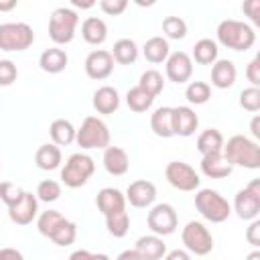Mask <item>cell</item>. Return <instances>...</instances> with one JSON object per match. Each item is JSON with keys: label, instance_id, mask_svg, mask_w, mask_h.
<instances>
[{"label": "cell", "instance_id": "obj_33", "mask_svg": "<svg viewBox=\"0 0 260 260\" xmlns=\"http://www.w3.org/2000/svg\"><path fill=\"white\" fill-rule=\"evenodd\" d=\"M63 221H65V215H63L61 211H57V209H47V211H43V213L39 215L37 228H39V232H41L45 238L51 240V236L61 228Z\"/></svg>", "mask_w": 260, "mask_h": 260}, {"label": "cell", "instance_id": "obj_36", "mask_svg": "<svg viewBox=\"0 0 260 260\" xmlns=\"http://www.w3.org/2000/svg\"><path fill=\"white\" fill-rule=\"evenodd\" d=\"M185 98L189 100V104H195V106L207 104L211 98V87L205 81H191L185 89Z\"/></svg>", "mask_w": 260, "mask_h": 260}, {"label": "cell", "instance_id": "obj_40", "mask_svg": "<svg viewBox=\"0 0 260 260\" xmlns=\"http://www.w3.org/2000/svg\"><path fill=\"white\" fill-rule=\"evenodd\" d=\"M22 195H24V189H22L20 185L10 183V181H2V183H0V201H2L6 207H10V205H14L16 201H20Z\"/></svg>", "mask_w": 260, "mask_h": 260}, {"label": "cell", "instance_id": "obj_39", "mask_svg": "<svg viewBox=\"0 0 260 260\" xmlns=\"http://www.w3.org/2000/svg\"><path fill=\"white\" fill-rule=\"evenodd\" d=\"M75 238H77V225H75L73 221H69V219H65V221L61 223V228L51 236V240H53L57 246H69V244L75 242Z\"/></svg>", "mask_w": 260, "mask_h": 260}, {"label": "cell", "instance_id": "obj_37", "mask_svg": "<svg viewBox=\"0 0 260 260\" xmlns=\"http://www.w3.org/2000/svg\"><path fill=\"white\" fill-rule=\"evenodd\" d=\"M162 32L167 39L181 41L187 37V22L181 16H165L162 20Z\"/></svg>", "mask_w": 260, "mask_h": 260}, {"label": "cell", "instance_id": "obj_19", "mask_svg": "<svg viewBox=\"0 0 260 260\" xmlns=\"http://www.w3.org/2000/svg\"><path fill=\"white\" fill-rule=\"evenodd\" d=\"M236 77H238V71H236L234 61H230V59H217L211 65V85H215L217 89L232 87L236 83Z\"/></svg>", "mask_w": 260, "mask_h": 260}, {"label": "cell", "instance_id": "obj_54", "mask_svg": "<svg viewBox=\"0 0 260 260\" xmlns=\"http://www.w3.org/2000/svg\"><path fill=\"white\" fill-rule=\"evenodd\" d=\"M246 260H260V252H258V250H254V252H250V254L246 256Z\"/></svg>", "mask_w": 260, "mask_h": 260}, {"label": "cell", "instance_id": "obj_49", "mask_svg": "<svg viewBox=\"0 0 260 260\" xmlns=\"http://www.w3.org/2000/svg\"><path fill=\"white\" fill-rule=\"evenodd\" d=\"M116 260H142V258H140L138 252L132 248V250H124V252H120Z\"/></svg>", "mask_w": 260, "mask_h": 260}, {"label": "cell", "instance_id": "obj_35", "mask_svg": "<svg viewBox=\"0 0 260 260\" xmlns=\"http://www.w3.org/2000/svg\"><path fill=\"white\" fill-rule=\"evenodd\" d=\"M138 85H140L144 91H148L152 98H156V95L162 91V87H165V79H162V75H160L156 69H146V71L140 75Z\"/></svg>", "mask_w": 260, "mask_h": 260}, {"label": "cell", "instance_id": "obj_23", "mask_svg": "<svg viewBox=\"0 0 260 260\" xmlns=\"http://www.w3.org/2000/svg\"><path fill=\"white\" fill-rule=\"evenodd\" d=\"M150 130L158 138H171V136H175V132H173V108H169V106L156 108L152 112V116H150Z\"/></svg>", "mask_w": 260, "mask_h": 260}, {"label": "cell", "instance_id": "obj_30", "mask_svg": "<svg viewBox=\"0 0 260 260\" xmlns=\"http://www.w3.org/2000/svg\"><path fill=\"white\" fill-rule=\"evenodd\" d=\"M217 43L211 39H199L193 45V55L191 59H195V63L199 65H213L217 61Z\"/></svg>", "mask_w": 260, "mask_h": 260}, {"label": "cell", "instance_id": "obj_14", "mask_svg": "<svg viewBox=\"0 0 260 260\" xmlns=\"http://www.w3.org/2000/svg\"><path fill=\"white\" fill-rule=\"evenodd\" d=\"M126 201L132 205V207H150L156 199V187L154 183L146 181V179H138V181H132L126 189Z\"/></svg>", "mask_w": 260, "mask_h": 260}, {"label": "cell", "instance_id": "obj_18", "mask_svg": "<svg viewBox=\"0 0 260 260\" xmlns=\"http://www.w3.org/2000/svg\"><path fill=\"white\" fill-rule=\"evenodd\" d=\"M134 250L142 260H162L167 254V244L162 242L160 236H140L136 240Z\"/></svg>", "mask_w": 260, "mask_h": 260}, {"label": "cell", "instance_id": "obj_52", "mask_svg": "<svg viewBox=\"0 0 260 260\" xmlns=\"http://www.w3.org/2000/svg\"><path fill=\"white\" fill-rule=\"evenodd\" d=\"M71 4L75 8H91V6H95L93 0H71Z\"/></svg>", "mask_w": 260, "mask_h": 260}, {"label": "cell", "instance_id": "obj_44", "mask_svg": "<svg viewBox=\"0 0 260 260\" xmlns=\"http://www.w3.org/2000/svg\"><path fill=\"white\" fill-rule=\"evenodd\" d=\"M246 77L252 83V87L260 85V57H254L246 67Z\"/></svg>", "mask_w": 260, "mask_h": 260}, {"label": "cell", "instance_id": "obj_53", "mask_svg": "<svg viewBox=\"0 0 260 260\" xmlns=\"http://www.w3.org/2000/svg\"><path fill=\"white\" fill-rule=\"evenodd\" d=\"M16 8V0H0V12H8Z\"/></svg>", "mask_w": 260, "mask_h": 260}, {"label": "cell", "instance_id": "obj_25", "mask_svg": "<svg viewBox=\"0 0 260 260\" xmlns=\"http://www.w3.org/2000/svg\"><path fill=\"white\" fill-rule=\"evenodd\" d=\"M81 37L89 45H102L108 39V24L98 16H87L81 22Z\"/></svg>", "mask_w": 260, "mask_h": 260}, {"label": "cell", "instance_id": "obj_24", "mask_svg": "<svg viewBox=\"0 0 260 260\" xmlns=\"http://www.w3.org/2000/svg\"><path fill=\"white\" fill-rule=\"evenodd\" d=\"M69 63V57L63 49L59 47H51V49H45L39 57V65L45 73H61Z\"/></svg>", "mask_w": 260, "mask_h": 260}, {"label": "cell", "instance_id": "obj_26", "mask_svg": "<svg viewBox=\"0 0 260 260\" xmlns=\"http://www.w3.org/2000/svg\"><path fill=\"white\" fill-rule=\"evenodd\" d=\"M35 162L41 171H55L61 165V148L53 142L41 144L35 152Z\"/></svg>", "mask_w": 260, "mask_h": 260}, {"label": "cell", "instance_id": "obj_34", "mask_svg": "<svg viewBox=\"0 0 260 260\" xmlns=\"http://www.w3.org/2000/svg\"><path fill=\"white\" fill-rule=\"evenodd\" d=\"M106 228L114 238H124L128 234V228H130L128 211L124 209V211H116L112 215H106Z\"/></svg>", "mask_w": 260, "mask_h": 260}, {"label": "cell", "instance_id": "obj_41", "mask_svg": "<svg viewBox=\"0 0 260 260\" xmlns=\"http://www.w3.org/2000/svg\"><path fill=\"white\" fill-rule=\"evenodd\" d=\"M240 106L246 112H258L260 110V89L258 87H246L240 91Z\"/></svg>", "mask_w": 260, "mask_h": 260}, {"label": "cell", "instance_id": "obj_48", "mask_svg": "<svg viewBox=\"0 0 260 260\" xmlns=\"http://www.w3.org/2000/svg\"><path fill=\"white\" fill-rule=\"evenodd\" d=\"M165 260H191V254L187 250L177 248V250H171L169 254H165Z\"/></svg>", "mask_w": 260, "mask_h": 260}, {"label": "cell", "instance_id": "obj_11", "mask_svg": "<svg viewBox=\"0 0 260 260\" xmlns=\"http://www.w3.org/2000/svg\"><path fill=\"white\" fill-rule=\"evenodd\" d=\"M165 177L179 191H195L199 189V183H201L195 169L183 160H171L165 169Z\"/></svg>", "mask_w": 260, "mask_h": 260}, {"label": "cell", "instance_id": "obj_22", "mask_svg": "<svg viewBox=\"0 0 260 260\" xmlns=\"http://www.w3.org/2000/svg\"><path fill=\"white\" fill-rule=\"evenodd\" d=\"M104 169L114 175V177H120V175H126L128 173V167H130V160H128V154L124 148L120 146H108L104 148Z\"/></svg>", "mask_w": 260, "mask_h": 260}, {"label": "cell", "instance_id": "obj_12", "mask_svg": "<svg viewBox=\"0 0 260 260\" xmlns=\"http://www.w3.org/2000/svg\"><path fill=\"white\" fill-rule=\"evenodd\" d=\"M85 73L89 79H106L114 71V59L112 53L106 49H95L85 57Z\"/></svg>", "mask_w": 260, "mask_h": 260}, {"label": "cell", "instance_id": "obj_32", "mask_svg": "<svg viewBox=\"0 0 260 260\" xmlns=\"http://www.w3.org/2000/svg\"><path fill=\"white\" fill-rule=\"evenodd\" d=\"M152 102H154V98H152L148 91H144L140 85H134V87H130V89L126 91V104H128V108H130L132 112H136V114H142V112L150 110Z\"/></svg>", "mask_w": 260, "mask_h": 260}, {"label": "cell", "instance_id": "obj_9", "mask_svg": "<svg viewBox=\"0 0 260 260\" xmlns=\"http://www.w3.org/2000/svg\"><path fill=\"white\" fill-rule=\"evenodd\" d=\"M181 238H183L187 252H191L195 256H205L213 250V236L201 221H189L183 228Z\"/></svg>", "mask_w": 260, "mask_h": 260}, {"label": "cell", "instance_id": "obj_46", "mask_svg": "<svg viewBox=\"0 0 260 260\" xmlns=\"http://www.w3.org/2000/svg\"><path fill=\"white\" fill-rule=\"evenodd\" d=\"M246 240H248V244H252L254 248L260 246V221H258V219H252L250 228L246 230Z\"/></svg>", "mask_w": 260, "mask_h": 260}, {"label": "cell", "instance_id": "obj_50", "mask_svg": "<svg viewBox=\"0 0 260 260\" xmlns=\"http://www.w3.org/2000/svg\"><path fill=\"white\" fill-rule=\"evenodd\" d=\"M91 252H87V250H75L71 256H69V260H91Z\"/></svg>", "mask_w": 260, "mask_h": 260}, {"label": "cell", "instance_id": "obj_4", "mask_svg": "<svg viewBox=\"0 0 260 260\" xmlns=\"http://www.w3.org/2000/svg\"><path fill=\"white\" fill-rule=\"evenodd\" d=\"M77 22H79V16L73 8H67V6L55 8L51 12V18H49V37H51V41L57 43V45L71 43L73 37H75Z\"/></svg>", "mask_w": 260, "mask_h": 260}, {"label": "cell", "instance_id": "obj_29", "mask_svg": "<svg viewBox=\"0 0 260 260\" xmlns=\"http://www.w3.org/2000/svg\"><path fill=\"white\" fill-rule=\"evenodd\" d=\"M110 53H112V59L120 65H130L138 59V47L132 39H118Z\"/></svg>", "mask_w": 260, "mask_h": 260}, {"label": "cell", "instance_id": "obj_6", "mask_svg": "<svg viewBox=\"0 0 260 260\" xmlns=\"http://www.w3.org/2000/svg\"><path fill=\"white\" fill-rule=\"evenodd\" d=\"M75 142L89 150V148H108L110 146V130L106 126V122H102L95 116H87L79 130L75 132Z\"/></svg>", "mask_w": 260, "mask_h": 260}, {"label": "cell", "instance_id": "obj_56", "mask_svg": "<svg viewBox=\"0 0 260 260\" xmlns=\"http://www.w3.org/2000/svg\"><path fill=\"white\" fill-rule=\"evenodd\" d=\"M0 169H2V160H0Z\"/></svg>", "mask_w": 260, "mask_h": 260}, {"label": "cell", "instance_id": "obj_17", "mask_svg": "<svg viewBox=\"0 0 260 260\" xmlns=\"http://www.w3.org/2000/svg\"><path fill=\"white\" fill-rule=\"evenodd\" d=\"M95 205L104 215H112L116 211H124L126 209V197H124V193L120 189L104 187L95 197Z\"/></svg>", "mask_w": 260, "mask_h": 260}, {"label": "cell", "instance_id": "obj_2", "mask_svg": "<svg viewBox=\"0 0 260 260\" xmlns=\"http://www.w3.org/2000/svg\"><path fill=\"white\" fill-rule=\"evenodd\" d=\"M217 41L219 45L234 49V51H248L252 49V45L256 43V32L250 24L242 22V20H234V18H225L217 24Z\"/></svg>", "mask_w": 260, "mask_h": 260}, {"label": "cell", "instance_id": "obj_5", "mask_svg": "<svg viewBox=\"0 0 260 260\" xmlns=\"http://www.w3.org/2000/svg\"><path fill=\"white\" fill-rule=\"evenodd\" d=\"M195 207L211 223H221L232 213V205L228 203V199H223L213 189H199L195 195Z\"/></svg>", "mask_w": 260, "mask_h": 260}, {"label": "cell", "instance_id": "obj_10", "mask_svg": "<svg viewBox=\"0 0 260 260\" xmlns=\"http://www.w3.org/2000/svg\"><path fill=\"white\" fill-rule=\"evenodd\" d=\"M146 223L150 228V232L154 236H171L175 234L177 230V223H179V217H177V211L171 203H158L154 205L148 215H146Z\"/></svg>", "mask_w": 260, "mask_h": 260}, {"label": "cell", "instance_id": "obj_45", "mask_svg": "<svg viewBox=\"0 0 260 260\" xmlns=\"http://www.w3.org/2000/svg\"><path fill=\"white\" fill-rule=\"evenodd\" d=\"M242 10L250 16L254 24H260V0H248L242 4Z\"/></svg>", "mask_w": 260, "mask_h": 260}, {"label": "cell", "instance_id": "obj_21", "mask_svg": "<svg viewBox=\"0 0 260 260\" xmlns=\"http://www.w3.org/2000/svg\"><path fill=\"white\" fill-rule=\"evenodd\" d=\"M232 171L234 167L228 165L221 152H211V154L201 156V173L209 179H225L232 175Z\"/></svg>", "mask_w": 260, "mask_h": 260}, {"label": "cell", "instance_id": "obj_42", "mask_svg": "<svg viewBox=\"0 0 260 260\" xmlns=\"http://www.w3.org/2000/svg\"><path fill=\"white\" fill-rule=\"evenodd\" d=\"M18 77V69L10 59H0V85H12Z\"/></svg>", "mask_w": 260, "mask_h": 260}, {"label": "cell", "instance_id": "obj_3", "mask_svg": "<svg viewBox=\"0 0 260 260\" xmlns=\"http://www.w3.org/2000/svg\"><path fill=\"white\" fill-rule=\"evenodd\" d=\"M95 171V162L89 154H83V152H75L71 154L67 160H65V167L61 169V181L65 187L69 189H77V187H83L89 177L93 175Z\"/></svg>", "mask_w": 260, "mask_h": 260}, {"label": "cell", "instance_id": "obj_7", "mask_svg": "<svg viewBox=\"0 0 260 260\" xmlns=\"http://www.w3.org/2000/svg\"><path fill=\"white\" fill-rule=\"evenodd\" d=\"M35 43V32L26 22L0 24V49L2 51H26Z\"/></svg>", "mask_w": 260, "mask_h": 260}, {"label": "cell", "instance_id": "obj_51", "mask_svg": "<svg viewBox=\"0 0 260 260\" xmlns=\"http://www.w3.org/2000/svg\"><path fill=\"white\" fill-rule=\"evenodd\" d=\"M250 130H252V136H254V138H260V116H254V118H252Z\"/></svg>", "mask_w": 260, "mask_h": 260}, {"label": "cell", "instance_id": "obj_28", "mask_svg": "<svg viewBox=\"0 0 260 260\" xmlns=\"http://www.w3.org/2000/svg\"><path fill=\"white\" fill-rule=\"evenodd\" d=\"M142 55L150 63H162L171 55V47H169L167 39H162V37H150L144 43V47H142Z\"/></svg>", "mask_w": 260, "mask_h": 260}, {"label": "cell", "instance_id": "obj_1", "mask_svg": "<svg viewBox=\"0 0 260 260\" xmlns=\"http://www.w3.org/2000/svg\"><path fill=\"white\" fill-rule=\"evenodd\" d=\"M223 158L232 167L260 169V146L256 140H250L244 134H234L221 148Z\"/></svg>", "mask_w": 260, "mask_h": 260}, {"label": "cell", "instance_id": "obj_8", "mask_svg": "<svg viewBox=\"0 0 260 260\" xmlns=\"http://www.w3.org/2000/svg\"><path fill=\"white\" fill-rule=\"evenodd\" d=\"M234 211L244 221L258 219V213H260V181L258 179H254L248 187H244L236 193Z\"/></svg>", "mask_w": 260, "mask_h": 260}, {"label": "cell", "instance_id": "obj_47", "mask_svg": "<svg viewBox=\"0 0 260 260\" xmlns=\"http://www.w3.org/2000/svg\"><path fill=\"white\" fill-rule=\"evenodd\" d=\"M0 260H24V256L16 248H2L0 250Z\"/></svg>", "mask_w": 260, "mask_h": 260}, {"label": "cell", "instance_id": "obj_38", "mask_svg": "<svg viewBox=\"0 0 260 260\" xmlns=\"http://www.w3.org/2000/svg\"><path fill=\"white\" fill-rule=\"evenodd\" d=\"M35 195H37V199H41L45 203H53V201H57L61 197V185L57 181H53V179H45V181L39 183Z\"/></svg>", "mask_w": 260, "mask_h": 260}, {"label": "cell", "instance_id": "obj_15", "mask_svg": "<svg viewBox=\"0 0 260 260\" xmlns=\"http://www.w3.org/2000/svg\"><path fill=\"white\" fill-rule=\"evenodd\" d=\"M39 211V199L37 195L24 191V195L20 197V201H16L14 205L8 207V217L16 223V225H28Z\"/></svg>", "mask_w": 260, "mask_h": 260}, {"label": "cell", "instance_id": "obj_43", "mask_svg": "<svg viewBox=\"0 0 260 260\" xmlns=\"http://www.w3.org/2000/svg\"><path fill=\"white\" fill-rule=\"evenodd\" d=\"M126 6H128V0H100V8L110 16L122 14L126 10Z\"/></svg>", "mask_w": 260, "mask_h": 260}, {"label": "cell", "instance_id": "obj_55", "mask_svg": "<svg viewBox=\"0 0 260 260\" xmlns=\"http://www.w3.org/2000/svg\"><path fill=\"white\" fill-rule=\"evenodd\" d=\"M91 260H112V258H110L108 254H93Z\"/></svg>", "mask_w": 260, "mask_h": 260}, {"label": "cell", "instance_id": "obj_16", "mask_svg": "<svg viewBox=\"0 0 260 260\" xmlns=\"http://www.w3.org/2000/svg\"><path fill=\"white\" fill-rule=\"evenodd\" d=\"M199 126V118L193 108L189 106H177L173 108V132L175 136H191L195 134Z\"/></svg>", "mask_w": 260, "mask_h": 260}, {"label": "cell", "instance_id": "obj_31", "mask_svg": "<svg viewBox=\"0 0 260 260\" xmlns=\"http://www.w3.org/2000/svg\"><path fill=\"white\" fill-rule=\"evenodd\" d=\"M221 148H223V136H221L219 130L207 128V130H203L199 134V138H197V150L201 152V156L203 154H211V152H221Z\"/></svg>", "mask_w": 260, "mask_h": 260}, {"label": "cell", "instance_id": "obj_27", "mask_svg": "<svg viewBox=\"0 0 260 260\" xmlns=\"http://www.w3.org/2000/svg\"><path fill=\"white\" fill-rule=\"evenodd\" d=\"M75 132H77L75 126L65 118H57L49 126V134L53 138V144H57V146H67V144L75 142Z\"/></svg>", "mask_w": 260, "mask_h": 260}, {"label": "cell", "instance_id": "obj_20", "mask_svg": "<svg viewBox=\"0 0 260 260\" xmlns=\"http://www.w3.org/2000/svg\"><path fill=\"white\" fill-rule=\"evenodd\" d=\"M91 104L98 114H114L120 108V93L112 85H102L93 91Z\"/></svg>", "mask_w": 260, "mask_h": 260}, {"label": "cell", "instance_id": "obj_13", "mask_svg": "<svg viewBox=\"0 0 260 260\" xmlns=\"http://www.w3.org/2000/svg\"><path fill=\"white\" fill-rule=\"evenodd\" d=\"M167 77L175 83H185L191 79L193 75V59L185 53V51H175L167 57V65H165Z\"/></svg>", "mask_w": 260, "mask_h": 260}]
</instances>
